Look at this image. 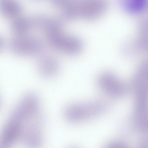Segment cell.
<instances>
[{
  "mask_svg": "<svg viewBox=\"0 0 148 148\" xmlns=\"http://www.w3.org/2000/svg\"><path fill=\"white\" fill-rule=\"evenodd\" d=\"M102 106L95 103H75L67 106L64 110L66 120L71 123L85 120L102 111Z\"/></svg>",
  "mask_w": 148,
  "mask_h": 148,
  "instance_id": "1",
  "label": "cell"
},
{
  "mask_svg": "<svg viewBox=\"0 0 148 148\" xmlns=\"http://www.w3.org/2000/svg\"><path fill=\"white\" fill-rule=\"evenodd\" d=\"M49 42L55 49L68 55H76L82 50L83 44L78 38L66 35L61 30L47 35Z\"/></svg>",
  "mask_w": 148,
  "mask_h": 148,
  "instance_id": "2",
  "label": "cell"
},
{
  "mask_svg": "<svg viewBox=\"0 0 148 148\" xmlns=\"http://www.w3.org/2000/svg\"><path fill=\"white\" fill-rule=\"evenodd\" d=\"M14 111L12 117L22 121L39 114L41 112L38 96L33 93L26 95Z\"/></svg>",
  "mask_w": 148,
  "mask_h": 148,
  "instance_id": "3",
  "label": "cell"
},
{
  "mask_svg": "<svg viewBox=\"0 0 148 148\" xmlns=\"http://www.w3.org/2000/svg\"><path fill=\"white\" fill-rule=\"evenodd\" d=\"M77 3L79 16L88 21L101 16L108 7L106 2L103 0H85Z\"/></svg>",
  "mask_w": 148,
  "mask_h": 148,
  "instance_id": "4",
  "label": "cell"
},
{
  "mask_svg": "<svg viewBox=\"0 0 148 148\" xmlns=\"http://www.w3.org/2000/svg\"><path fill=\"white\" fill-rule=\"evenodd\" d=\"M42 43L38 38L32 37H21L13 39L10 47L14 53L23 55H31L39 52Z\"/></svg>",
  "mask_w": 148,
  "mask_h": 148,
  "instance_id": "5",
  "label": "cell"
},
{
  "mask_svg": "<svg viewBox=\"0 0 148 148\" xmlns=\"http://www.w3.org/2000/svg\"><path fill=\"white\" fill-rule=\"evenodd\" d=\"M98 83L101 88L113 97H121L126 91L124 84L115 75L110 73H105L101 75Z\"/></svg>",
  "mask_w": 148,
  "mask_h": 148,
  "instance_id": "6",
  "label": "cell"
},
{
  "mask_svg": "<svg viewBox=\"0 0 148 148\" xmlns=\"http://www.w3.org/2000/svg\"><path fill=\"white\" fill-rule=\"evenodd\" d=\"M42 117L31 121L24 134L25 142L27 148H40L43 143L42 126Z\"/></svg>",
  "mask_w": 148,
  "mask_h": 148,
  "instance_id": "7",
  "label": "cell"
},
{
  "mask_svg": "<svg viewBox=\"0 0 148 148\" xmlns=\"http://www.w3.org/2000/svg\"><path fill=\"white\" fill-rule=\"evenodd\" d=\"M38 72L42 77L49 78L54 77L59 73L60 64L54 57L45 56L39 59L37 63Z\"/></svg>",
  "mask_w": 148,
  "mask_h": 148,
  "instance_id": "8",
  "label": "cell"
},
{
  "mask_svg": "<svg viewBox=\"0 0 148 148\" xmlns=\"http://www.w3.org/2000/svg\"><path fill=\"white\" fill-rule=\"evenodd\" d=\"M51 3L55 7L61 10L64 18L72 21L78 16L77 2L69 0H53Z\"/></svg>",
  "mask_w": 148,
  "mask_h": 148,
  "instance_id": "9",
  "label": "cell"
},
{
  "mask_svg": "<svg viewBox=\"0 0 148 148\" xmlns=\"http://www.w3.org/2000/svg\"><path fill=\"white\" fill-rule=\"evenodd\" d=\"M119 3L121 7L124 11L132 14L143 12L148 5L147 0H120Z\"/></svg>",
  "mask_w": 148,
  "mask_h": 148,
  "instance_id": "10",
  "label": "cell"
},
{
  "mask_svg": "<svg viewBox=\"0 0 148 148\" xmlns=\"http://www.w3.org/2000/svg\"><path fill=\"white\" fill-rule=\"evenodd\" d=\"M22 10L21 5L16 1L11 0L0 1V12L5 16H16L21 14Z\"/></svg>",
  "mask_w": 148,
  "mask_h": 148,
  "instance_id": "11",
  "label": "cell"
},
{
  "mask_svg": "<svg viewBox=\"0 0 148 148\" xmlns=\"http://www.w3.org/2000/svg\"><path fill=\"white\" fill-rule=\"evenodd\" d=\"M11 26L12 30L19 35L25 34L32 27L30 18L25 17L15 20L12 23Z\"/></svg>",
  "mask_w": 148,
  "mask_h": 148,
  "instance_id": "12",
  "label": "cell"
},
{
  "mask_svg": "<svg viewBox=\"0 0 148 148\" xmlns=\"http://www.w3.org/2000/svg\"><path fill=\"white\" fill-rule=\"evenodd\" d=\"M107 148H128L125 145L120 143H115L109 145Z\"/></svg>",
  "mask_w": 148,
  "mask_h": 148,
  "instance_id": "13",
  "label": "cell"
},
{
  "mask_svg": "<svg viewBox=\"0 0 148 148\" xmlns=\"http://www.w3.org/2000/svg\"><path fill=\"white\" fill-rule=\"evenodd\" d=\"M3 40L2 38L0 36V49H1L3 45Z\"/></svg>",
  "mask_w": 148,
  "mask_h": 148,
  "instance_id": "14",
  "label": "cell"
},
{
  "mask_svg": "<svg viewBox=\"0 0 148 148\" xmlns=\"http://www.w3.org/2000/svg\"><path fill=\"white\" fill-rule=\"evenodd\" d=\"M140 148H147V144L146 143H143L141 145Z\"/></svg>",
  "mask_w": 148,
  "mask_h": 148,
  "instance_id": "15",
  "label": "cell"
}]
</instances>
